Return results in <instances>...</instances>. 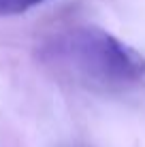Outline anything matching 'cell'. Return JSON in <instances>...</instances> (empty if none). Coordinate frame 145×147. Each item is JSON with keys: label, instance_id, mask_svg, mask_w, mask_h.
<instances>
[{"label": "cell", "instance_id": "obj_1", "mask_svg": "<svg viewBox=\"0 0 145 147\" xmlns=\"http://www.w3.org/2000/svg\"><path fill=\"white\" fill-rule=\"evenodd\" d=\"M41 60L100 88H126L145 77V55L96 26L60 32L41 49Z\"/></svg>", "mask_w": 145, "mask_h": 147}, {"label": "cell", "instance_id": "obj_2", "mask_svg": "<svg viewBox=\"0 0 145 147\" xmlns=\"http://www.w3.org/2000/svg\"><path fill=\"white\" fill-rule=\"evenodd\" d=\"M45 0H0V17H9V15H22L30 9L43 4Z\"/></svg>", "mask_w": 145, "mask_h": 147}]
</instances>
